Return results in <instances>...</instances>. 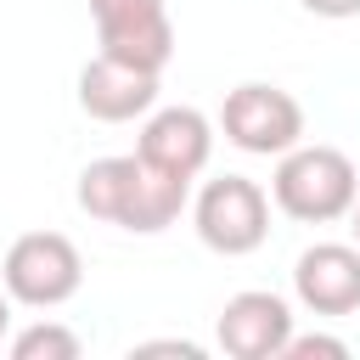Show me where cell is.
<instances>
[{"instance_id":"9a60e30c","label":"cell","mask_w":360,"mask_h":360,"mask_svg":"<svg viewBox=\"0 0 360 360\" xmlns=\"http://www.w3.org/2000/svg\"><path fill=\"white\" fill-rule=\"evenodd\" d=\"M6 326H11V292L0 287V338H6Z\"/></svg>"},{"instance_id":"6da1fadb","label":"cell","mask_w":360,"mask_h":360,"mask_svg":"<svg viewBox=\"0 0 360 360\" xmlns=\"http://www.w3.org/2000/svg\"><path fill=\"white\" fill-rule=\"evenodd\" d=\"M191 202V180L163 174L158 163H146L141 152H118V158H96L79 174V208L101 225L135 231V236H158L169 231Z\"/></svg>"},{"instance_id":"3957f363","label":"cell","mask_w":360,"mask_h":360,"mask_svg":"<svg viewBox=\"0 0 360 360\" xmlns=\"http://www.w3.org/2000/svg\"><path fill=\"white\" fill-rule=\"evenodd\" d=\"M186 208H191V225H197L202 248H214L225 259H242V253L264 248V236H270V197L248 174H214V180H202Z\"/></svg>"},{"instance_id":"4fadbf2b","label":"cell","mask_w":360,"mask_h":360,"mask_svg":"<svg viewBox=\"0 0 360 360\" xmlns=\"http://www.w3.org/2000/svg\"><path fill=\"white\" fill-rule=\"evenodd\" d=\"M304 11H315V17H332V22H349V17H360V0H298Z\"/></svg>"},{"instance_id":"5bb4252c","label":"cell","mask_w":360,"mask_h":360,"mask_svg":"<svg viewBox=\"0 0 360 360\" xmlns=\"http://www.w3.org/2000/svg\"><path fill=\"white\" fill-rule=\"evenodd\" d=\"M135 354H186V360H197L202 349H197V343H186V338H163V343H141Z\"/></svg>"},{"instance_id":"7c38bea8","label":"cell","mask_w":360,"mask_h":360,"mask_svg":"<svg viewBox=\"0 0 360 360\" xmlns=\"http://www.w3.org/2000/svg\"><path fill=\"white\" fill-rule=\"evenodd\" d=\"M281 360H349V343L343 338H326V332H292L287 338V349H281Z\"/></svg>"},{"instance_id":"2e32d148","label":"cell","mask_w":360,"mask_h":360,"mask_svg":"<svg viewBox=\"0 0 360 360\" xmlns=\"http://www.w3.org/2000/svg\"><path fill=\"white\" fill-rule=\"evenodd\" d=\"M349 231H354V248H360V197H354V208H349Z\"/></svg>"},{"instance_id":"8fae6325","label":"cell","mask_w":360,"mask_h":360,"mask_svg":"<svg viewBox=\"0 0 360 360\" xmlns=\"http://www.w3.org/2000/svg\"><path fill=\"white\" fill-rule=\"evenodd\" d=\"M79 332L62 321H34L11 338V360H79Z\"/></svg>"},{"instance_id":"52a82bcc","label":"cell","mask_w":360,"mask_h":360,"mask_svg":"<svg viewBox=\"0 0 360 360\" xmlns=\"http://www.w3.org/2000/svg\"><path fill=\"white\" fill-rule=\"evenodd\" d=\"M214 338L231 360H281V349L292 338V304L270 287H248V292L225 298Z\"/></svg>"},{"instance_id":"ba28073f","label":"cell","mask_w":360,"mask_h":360,"mask_svg":"<svg viewBox=\"0 0 360 360\" xmlns=\"http://www.w3.org/2000/svg\"><path fill=\"white\" fill-rule=\"evenodd\" d=\"M135 152L146 163H158L163 174H180V180H197L214 158V124L208 112L197 107H152L146 124H141V141Z\"/></svg>"},{"instance_id":"7a4b0ae2","label":"cell","mask_w":360,"mask_h":360,"mask_svg":"<svg viewBox=\"0 0 360 360\" xmlns=\"http://www.w3.org/2000/svg\"><path fill=\"white\" fill-rule=\"evenodd\" d=\"M354 197H360V169H354V158L349 152H338V146H287L281 158H276V174H270V202L287 214V219H298V225H332V219H343L349 208H354Z\"/></svg>"},{"instance_id":"8992f818","label":"cell","mask_w":360,"mask_h":360,"mask_svg":"<svg viewBox=\"0 0 360 360\" xmlns=\"http://www.w3.org/2000/svg\"><path fill=\"white\" fill-rule=\"evenodd\" d=\"M96 17V45L101 56H118L129 68L163 73L174 56V22H169V0H90Z\"/></svg>"},{"instance_id":"30bf717a","label":"cell","mask_w":360,"mask_h":360,"mask_svg":"<svg viewBox=\"0 0 360 360\" xmlns=\"http://www.w3.org/2000/svg\"><path fill=\"white\" fill-rule=\"evenodd\" d=\"M79 107L96 118V124H129V118H146L158 107V73L146 68H129L118 56H101L79 68Z\"/></svg>"},{"instance_id":"9c48e42d","label":"cell","mask_w":360,"mask_h":360,"mask_svg":"<svg viewBox=\"0 0 360 360\" xmlns=\"http://www.w3.org/2000/svg\"><path fill=\"white\" fill-rule=\"evenodd\" d=\"M292 298L309 315H354L360 309V248L354 242H315L292 264Z\"/></svg>"},{"instance_id":"5b68a950","label":"cell","mask_w":360,"mask_h":360,"mask_svg":"<svg viewBox=\"0 0 360 360\" xmlns=\"http://www.w3.org/2000/svg\"><path fill=\"white\" fill-rule=\"evenodd\" d=\"M219 129H225L231 146H242V152H253V158H281L287 146L304 141V107H298L281 84L248 79V84H236V90L225 96Z\"/></svg>"},{"instance_id":"277c9868","label":"cell","mask_w":360,"mask_h":360,"mask_svg":"<svg viewBox=\"0 0 360 360\" xmlns=\"http://www.w3.org/2000/svg\"><path fill=\"white\" fill-rule=\"evenodd\" d=\"M0 287L22 309H56L84 287V259L62 231H22L0 259Z\"/></svg>"}]
</instances>
